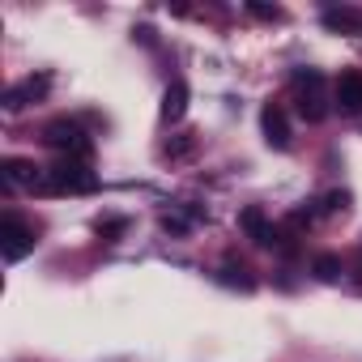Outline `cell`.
I'll list each match as a JSON object with an SVG mask.
<instances>
[{
  "label": "cell",
  "mask_w": 362,
  "mask_h": 362,
  "mask_svg": "<svg viewBox=\"0 0 362 362\" xmlns=\"http://www.w3.org/2000/svg\"><path fill=\"white\" fill-rule=\"evenodd\" d=\"M345 209H349V192H341V188H337V192H328V197H324V214H345Z\"/></svg>",
  "instance_id": "cell-15"
},
{
  "label": "cell",
  "mask_w": 362,
  "mask_h": 362,
  "mask_svg": "<svg viewBox=\"0 0 362 362\" xmlns=\"http://www.w3.org/2000/svg\"><path fill=\"white\" fill-rule=\"evenodd\" d=\"M247 9H252L256 18H269V22H277V18H281V9H277V5H260V0H252Z\"/></svg>",
  "instance_id": "cell-17"
},
{
  "label": "cell",
  "mask_w": 362,
  "mask_h": 362,
  "mask_svg": "<svg viewBox=\"0 0 362 362\" xmlns=\"http://www.w3.org/2000/svg\"><path fill=\"white\" fill-rule=\"evenodd\" d=\"M324 26L328 30H341V35H362V13L358 9H328L324 13Z\"/></svg>",
  "instance_id": "cell-11"
},
{
  "label": "cell",
  "mask_w": 362,
  "mask_h": 362,
  "mask_svg": "<svg viewBox=\"0 0 362 362\" xmlns=\"http://www.w3.org/2000/svg\"><path fill=\"white\" fill-rule=\"evenodd\" d=\"M94 230H98V239L115 243V239H119V235L128 230V218H98V226H94Z\"/></svg>",
  "instance_id": "cell-14"
},
{
  "label": "cell",
  "mask_w": 362,
  "mask_h": 362,
  "mask_svg": "<svg viewBox=\"0 0 362 362\" xmlns=\"http://www.w3.org/2000/svg\"><path fill=\"white\" fill-rule=\"evenodd\" d=\"M0 252H5V260L9 264H18V260H26L30 252H35V230L22 222V218H5L0 222Z\"/></svg>",
  "instance_id": "cell-5"
},
{
  "label": "cell",
  "mask_w": 362,
  "mask_h": 362,
  "mask_svg": "<svg viewBox=\"0 0 362 362\" xmlns=\"http://www.w3.org/2000/svg\"><path fill=\"white\" fill-rule=\"evenodd\" d=\"M294 103L307 124H320L328 115V94H324V73L320 69H298L294 73Z\"/></svg>",
  "instance_id": "cell-2"
},
{
  "label": "cell",
  "mask_w": 362,
  "mask_h": 362,
  "mask_svg": "<svg viewBox=\"0 0 362 362\" xmlns=\"http://www.w3.org/2000/svg\"><path fill=\"white\" fill-rule=\"evenodd\" d=\"M218 277H222L226 286H239V290H252V286H256V277H252V269H247V264H235V260H226Z\"/></svg>",
  "instance_id": "cell-12"
},
{
  "label": "cell",
  "mask_w": 362,
  "mask_h": 362,
  "mask_svg": "<svg viewBox=\"0 0 362 362\" xmlns=\"http://www.w3.org/2000/svg\"><path fill=\"white\" fill-rule=\"evenodd\" d=\"M43 141L52 145V149H60L64 158H90V136L81 132V124H73V119H52L47 128H43Z\"/></svg>",
  "instance_id": "cell-4"
},
{
  "label": "cell",
  "mask_w": 362,
  "mask_h": 362,
  "mask_svg": "<svg viewBox=\"0 0 362 362\" xmlns=\"http://www.w3.org/2000/svg\"><path fill=\"white\" fill-rule=\"evenodd\" d=\"M47 86H52V73H39V77H26L22 86H13V90L5 94V111H22L26 103H35V98H43V94H47Z\"/></svg>",
  "instance_id": "cell-7"
},
{
  "label": "cell",
  "mask_w": 362,
  "mask_h": 362,
  "mask_svg": "<svg viewBox=\"0 0 362 362\" xmlns=\"http://www.w3.org/2000/svg\"><path fill=\"white\" fill-rule=\"evenodd\" d=\"M239 230H243L256 247H281V252H294V243H290V239L269 222V218H264V209H260V205H247V209L239 214Z\"/></svg>",
  "instance_id": "cell-3"
},
{
  "label": "cell",
  "mask_w": 362,
  "mask_h": 362,
  "mask_svg": "<svg viewBox=\"0 0 362 362\" xmlns=\"http://www.w3.org/2000/svg\"><path fill=\"white\" fill-rule=\"evenodd\" d=\"M188 226H192V222L179 218V214H166V218H162V230H170V235H188Z\"/></svg>",
  "instance_id": "cell-16"
},
{
  "label": "cell",
  "mask_w": 362,
  "mask_h": 362,
  "mask_svg": "<svg viewBox=\"0 0 362 362\" xmlns=\"http://www.w3.org/2000/svg\"><path fill=\"white\" fill-rule=\"evenodd\" d=\"M332 103L345 111V115H358L362 111V73L358 69H349V73H341V81H337V94H332Z\"/></svg>",
  "instance_id": "cell-9"
},
{
  "label": "cell",
  "mask_w": 362,
  "mask_h": 362,
  "mask_svg": "<svg viewBox=\"0 0 362 362\" xmlns=\"http://www.w3.org/2000/svg\"><path fill=\"white\" fill-rule=\"evenodd\" d=\"M0 179H5L9 188H39L43 170L30 158H5V162H0Z\"/></svg>",
  "instance_id": "cell-6"
},
{
  "label": "cell",
  "mask_w": 362,
  "mask_h": 362,
  "mask_svg": "<svg viewBox=\"0 0 362 362\" xmlns=\"http://www.w3.org/2000/svg\"><path fill=\"white\" fill-rule=\"evenodd\" d=\"M260 124H264V141H269L273 149H290V119H286V111H281L277 103H269V107L260 111Z\"/></svg>",
  "instance_id": "cell-8"
},
{
  "label": "cell",
  "mask_w": 362,
  "mask_h": 362,
  "mask_svg": "<svg viewBox=\"0 0 362 362\" xmlns=\"http://www.w3.org/2000/svg\"><path fill=\"white\" fill-rule=\"evenodd\" d=\"M311 273H315L320 281H341V256H332V252H324V256H315V264H311Z\"/></svg>",
  "instance_id": "cell-13"
},
{
  "label": "cell",
  "mask_w": 362,
  "mask_h": 362,
  "mask_svg": "<svg viewBox=\"0 0 362 362\" xmlns=\"http://www.w3.org/2000/svg\"><path fill=\"white\" fill-rule=\"evenodd\" d=\"M98 188V175L90 170L86 158H60L52 170H43V184L39 192H94Z\"/></svg>",
  "instance_id": "cell-1"
},
{
  "label": "cell",
  "mask_w": 362,
  "mask_h": 362,
  "mask_svg": "<svg viewBox=\"0 0 362 362\" xmlns=\"http://www.w3.org/2000/svg\"><path fill=\"white\" fill-rule=\"evenodd\" d=\"M184 111H188V81H170L166 86V94H162V119L166 124H175V119H184Z\"/></svg>",
  "instance_id": "cell-10"
}]
</instances>
